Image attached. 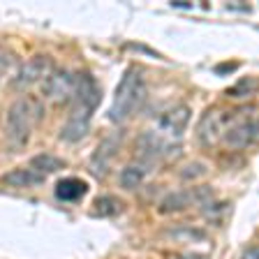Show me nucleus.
I'll use <instances>...</instances> for the list:
<instances>
[{
    "mask_svg": "<svg viewBox=\"0 0 259 259\" xmlns=\"http://www.w3.org/2000/svg\"><path fill=\"white\" fill-rule=\"evenodd\" d=\"M254 88H257V83H254L252 76H245V79H241L236 83V86H232L229 91H227V95L229 97H248L254 93Z\"/></svg>",
    "mask_w": 259,
    "mask_h": 259,
    "instance_id": "obj_18",
    "label": "nucleus"
},
{
    "mask_svg": "<svg viewBox=\"0 0 259 259\" xmlns=\"http://www.w3.org/2000/svg\"><path fill=\"white\" fill-rule=\"evenodd\" d=\"M201 174H206V167L201 164V162H192V164H188V171H181V176L194 178V176H201Z\"/></svg>",
    "mask_w": 259,
    "mask_h": 259,
    "instance_id": "obj_20",
    "label": "nucleus"
},
{
    "mask_svg": "<svg viewBox=\"0 0 259 259\" xmlns=\"http://www.w3.org/2000/svg\"><path fill=\"white\" fill-rule=\"evenodd\" d=\"M225 125H227V111L220 109H210L201 116L199 127H197V137L204 146H215L225 135Z\"/></svg>",
    "mask_w": 259,
    "mask_h": 259,
    "instance_id": "obj_7",
    "label": "nucleus"
},
{
    "mask_svg": "<svg viewBox=\"0 0 259 259\" xmlns=\"http://www.w3.org/2000/svg\"><path fill=\"white\" fill-rule=\"evenodd\" d=\"M169 236L176 238V241H201V238H206L204 232H197V229H178V232H171Z\"/></svg>",
    "mask_w": 259,
    "mask_h": 259,
    "instance_id": "obj_19",
    "label": "nucleus"
},
{
    "mask_svg": "<svg viewBox=\"0 0 259 259\" xmlns=\"http://www.w3.org/2000/svg\"><path fill=\"white\" fill-rule=\"evenodd\" d=\"M88 192V183L86 181H81V178H63V181H58L56 183V199L60 201H79L83 194Z\"/></svg>",
    "mask_w": 259,
    "mask_h": 259,
    "instance_id": "obj_13",
    "label": "nucleus"
},
{
    "mask_svg": "<svg viewBox=\"0 0 259 259\" xmlns=\"http://www.w3.org/2000/svg\"><path fill=\"white\" fill-rule=\"evenodd\" d=\"M146 178V169L141 164H127V167L120 171L118 181H120V188L125 190H137Z\"/></svg>",
    "mask_w": 259,
    "mask_h": 259,
    "instance_id": "obj_17",
    "label": "nucleus"
},
{
    "mask_svg": "<svg viewBox=\"0 0 259 259\" xmlns=\"http://www.w3.org/2000/svg\"><path fill=\"white\" fill-rule=\"evenodd\" d=\"M76 86V74L65 67H56L42 79V95L44 100L54 104H65L74 97Z\"/></svg>",
    "mask_w": 259,
    "mask_h": 259,
    "instance_id": "obj_3",
    "label": "nucleus"
},
{
    "mask_svg": "<svg viewBox=\"0 0 259 259\" xmlns=\"http://www.w3.org/2000/svg\"><path fill=\"white\" fill-rule=\"evenodd\" d=\"M169 148V141L162 139L157 132H141L137 139V155L146 162H153L157 157H164Z\"/></svg>",
    "mask_w": 259,
    "mask_h": 259,
    "instance_id": "obj_10",
    "label": "nucleus"
},
{
    "mask_svg": "<svg viewBox=\"0 0 259 259\" xmlns=\"http://www.w3.org/2000/svg\"><path fill=\"white\" fill-rule=\"evenodd\" d=\"M190 123V107L188 104H174L171 109L160 116L157 120V132H160L162 139H178V137L185 132Z\"/></svg>",
    "mask_w": 259,
    "mask_h": 259,
    "instance_id": "obj_5",
    "label": "nucleus"
},
{
    "mask_svg": "<svg viewBox=\"0 0 259 259\" xmlns=\"http://www.w3.org/2000/svg\"><path fill=\"white\" fill-rule=\"evenodd\" d=\"M88 130H91V113L74 107V111L70 113V118L65 120L60 130V139L67 144H79L81 139H86Z\"/></svg>",
    "mask_w": 259,
    "mask_h": 259,
    "instance_id": "obj_9",
    "label": "nucleus"
},
{
    "mask_svg": "<svg viewBox=\"0 0 259 259\" xmlns=\"http://www.w3.org/2000/svg\"><path fill=\"white\" fill-rule=\"evenodd\" d=\"M74 107L83 109V111L93 113V109L100 104V86L88 72H79L76 74V86H74Z\"/></svg>",
    "mask_w": 259,
    "mask_h": 259,
    "instance_id": "obj_8",
    "label": "nucleus"
},
{
    "mask_svg": "<svg viewBox=\"0 0 259 259\" xmlns=\"http://www.w3.org/2000/svg\"><path fill=\"white\" fill-rule=\"evenodd\" d=\"M5 67H7V58L3 54H0V76L5 74Z\"/></svg>",
    "mask_w": 259,
    "mask_h": 259,
    "instance_id": "obj_22",
    "label": "nucleus"
},
{
    "mask_svg": "<svg viewBox=\"0 0 259 259\" xmlns=\"http://www.w3.org/2000/svg\"><path fill=\"white\" fill-rule=\"evenodd\" d=\"M243 259H257V248H254V245H250V248L243 252Z\"/></svg>",
    "mask_w": 259,
    "mask_h": 259,
    "instance_id": "obj_21",
    "label": "nucleus"
},
{
    "mask_svg": "<svg viewBox=\"0 0 259 259\" xmlns=\"http://www.w3.org/2000/svg\"><path fill=\"white\" fill-rule=\"evenodd\" d=\"M42 118V102L32 95H23L19 97L7 111V120H5V135L10 141L12 148H23L28 144L32 135L35 123Z\"/></svg>",
    "mask_w": 259,
    "mask_h": 259,
    "instance_id": "obj_1",
    "label": "nucleus"
},
{
    "mask_svg": "<svg viewBox=\"0 0 259 259\" xmlns=\"http://www.w3.org/2000/svg\"><path fill=\"white\" fill-rule=\"evenodd\" d=\"M30 169H35V171L42 174V176H47V174L65 169V160H60V157H56V155H49V153H42V155H35L30 160Z\"/></svg>",
    "mask_w": 259,
    "mask_h": 259,
    "instance_id": "obj_15",
    "label": "nucleus"
},
{
    "mask_svg": "<svg viewBox=\"0 0 259 259\" xmlns=\"http://www.w3.org/2000/svg\"><path fill=\"white\" fill-rule=\"evenodd\" d=\"M227 146L232 148H248L257 141V120H254V113L248 116H241L234 125L225 127V135H222Z\"/></svg>",
    "mask_w": 259,
    "mask_h": 259,
    "instance_id": "obj_6",
    "label": "nucleus"
},
{
    "mask_svg": "<svg viewBox=\"0 0 259 259\" xmlns=\"http://www.w3.org/2000/svg\"><path fill=\"white\" fill-rule=\"evenodd\" d=\"M120 210H123V201L113 194H102L93 201V215L97 218H113L118 215Z\"/></svg>",
    "mask_w": 259,
    "mask_h": 259,
    "instance_id": "obj_14",
    "label": "nucleus"
},
{
    "mask_svg": "<svg viewBox=\"0 0 259 259\" xmlns=\"http://www.w3.org/2000/svg\"><path fill=\"white\" fill-rule=\"evenodd\" d=\"M146 97V79L144 72L139 67H130L125 70V74L120 76L116 93H113L111 107H109V120L113 123H120V120L130 118L132 113L139 109V104L144 102Z\"/></svg>",
    "mask_w": 259,
    "mask_h": 259,
    "instance_id": "obj_2",
    "label": "nucleus"
},
{
    "mask_svg": "<svg viewBox=\"0 0 259 259\" xmlns=\"http://www.w3.org/2000/svg\"><path fill=\"white\" fill-rule=\"evenodd\" d=\"M44 178H47V176L37 174L35 169H30V167H19V169H12V171H7L5 176L0 178V183L5 185V188L30 190V188H35V185H42Z\"/></svg>",
    "mask_w": 259,
    "mask_h": 259,
    "instance_id": "obj_11",
    "label": "nucleus"
},
{
    "mask_svg": "<svg viewBox=\"0 0 259 259\" xmlns=\"http://www.w3.org/2000/svg\"><path fill=\"white\" fill-rule=\"evenodd\" d=\"M116 151H118V137H107L102 144L97 146L95 155L91 157V171L95 174L97 178L104 176V171H107V167L111 164Z\"/></svg>",
    "mask_w": 259,
    "mask_h": 259,
    "instance_id": "obj_12",
    "label": "nucleus"
},
{
    "mask_svg": "<svg viewBox=\"0 0 259 259\" xmlns=\"http://www.w3.org/2000/svg\"><path fill=\"white\" fill-rule=\"evenodd\" d=\"M49 72H51V60L47 56H32L16 70L14 79H12V88L14 91H26L32 83L42 81Z\"/></svg>",
    "mask_w": 259,
    "mask_h": 259,
    "instance_id": "obj_4",
    "label": "nucleus"
},
{
    "mask_svg": "<svg viewBox=\"0 0 259 259\" xmlns=\"http://www.w3.org/2000/svg\"><path fill=\"white\" fill-rule=\"evenodd\" d=\"M192 201H194L192 192H171V194H167V197L162 199L160 210L162 213H176V210L188 208Z\"/></svg>",
    "mask_w": 259,
    "mask_h": 259,
    "instance_id": "obj_16",
    "label": "nucleus"
}]
</instances>
